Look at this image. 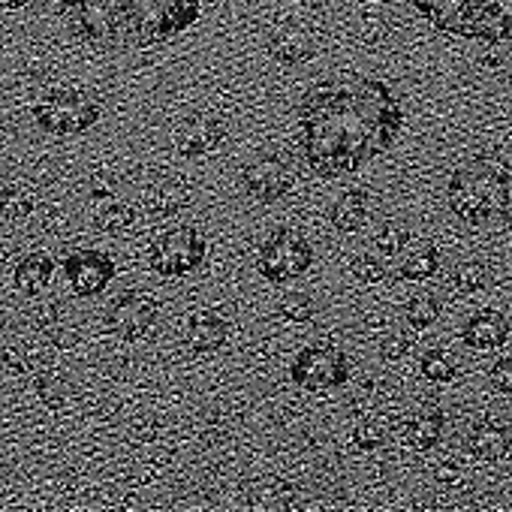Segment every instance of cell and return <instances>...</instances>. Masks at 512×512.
<instances>
[{"label": "cell", "mask_w": 512, "mask_h": 512, "mask_svg": "<svg viewBox=\"0 0 512 512\" xmlns=\"http://www.w3.org/2000/svg\"><path fill=\"white\" fill-rule=\"evenodd\" d=\"M302 145L320 175H347L380 157L401 130V106L389 85L368 76H338L308 91Z\"/></svg>", "instance_id": "obj_1"}, {"label": "cell", "mask_w": 512, "mask_h": 512, "mask_svg": "<svg viewBox=\"0 0 512 512\" xmlns=\"http://www.w3.org/2000/svg\"><path fill=\"white\" fill-rule=\"evenodd\" d=\"M202 0H61L73 34L100 49H151L184 34Z\"/></svg>", "instance_id": "obj_2"}, {"label": "cell", "mask_w": 512, "mask_h": 512, "mask_svg": "<svg viewBox=\"0 0 512 512\" xmlns=\"http://www.w3.org/2000/svg\"><path fill=\"white\" fill-rule=\"evenodd\" d=\"M446 202L470 226H491L512 214V163L500 157H473L461 163L449 184Z\"/></svg>", "instance_id": "obj_3"}, {"label": "cell", "mask_w": 512, "mask_h": 512, "mask_svg": "<svg viewBox=\"0 0 512 512\" xmlns=\"http://www.w3.org/2000/svg\"><path fill=\"white\" fill-rule=\"evenodd\" d=\"M413 7L452 37L482 43L512 40V0H413Z\"/></svg>", "instance_id": "obj_4"}, {"label": "cell", "mask_w": 512, "mask_h": 512, "mask_svg": "<svg viewBox=\"0 0 512 512\" xmlns=\"http://www.w3.org/2000/svg\"><path fill=\"white\" fill-rule=\"evenodd\" d=\"M34 121L49 136H79L100 121V106L79 88H52L34 103Z\"/></svg>", "instance_id": "obj_5"}, {"label": "cell", "mask_w": 512, "mask_h": 512, "mask_svg": "<svg viewBox=\"0 0 512 512\" xmlns=\"http://www.w3.org/2000/svg\"><path fill=\"white\" fill-rule=\"evenodd\" d=\"M260 275L272 284H290L314 266V247L296 229L272 232L260 247Z\"/></svg>", "instance_id": "obj_6"}, {"label": "cell", "mask_w": 512, "mask_h": 512, "mask_svg": "<svg viewBox=\"0 0 512 512\" xmlns=\"http://www.w3.org/2000/svg\"><path fill=\"white\" fill-rule=\"evenodd\" d=\"M202 260H205V238L190 226L163 232L148 250L151 272H157L160 278H184L196 272Z\"/></svg>", "instance_id": "obj_7"}, {"label": "cell", "mask_w": 512, "mask_h": 512, "mask_svg": "<svg viewBox=\"0 0 512 512\" xmlns=\"http://www.w3.org/2000/svg\"><path fill=\"white\" fill-rule=\"evenodd\" d=\"M290 377L305 392H326V389H335V386H344L347 383L350 362L335 347H305L293 359Z\"/></svg>", "instance_id": "obj_8"}, {"label": "cell", "mask_w": 512, "mask_h": 512, "mask_svg": "<svg viewBox=\"0 0 512 512\" xmlns=\"http://www.w3.org/2000/svg\"><path fill=\"white\" fill-rule=\"evenodd\" d=\"M241 184H244V190H247L250 199L269 205V202L284 199L293 190L296 169L281 154H263V157L250 160L241 169Z\"/></svg>", "instance_id": "obj_9"}, {"label": "cell", "mask_w": 512, "mask_h": 512, "mask_svg": "<svg viewBox=\"0 0 512 512\" xmlns=\"http://www.w3.org/2000/svg\"><path fill=\"white\" fill-rule=\"evenodd\" d=\"M157 302L148 293L139 290H127L124 296H118L109 308V329L121 338V341H142L154 323H157Z\"/></svg>", "instance_id": "obj_10"}, {"label": "cell", "mask_w": 512, "mask_h": 512, "mask_svg": "<svg viewBox=\"0 0 512 512\" xmlns=\"http://www.w3.org/2000/svg\"><path fill=\"white\" fill-rule=\"evenodd\" d=\"M64 275L73 287L76 296H100L112 278H115V263L112 256L100 253V250H76L64 260Z\"/></svg>", "instance_id": "obj_11"}, {"label": "cell", "mask_w": 512, "mask_h": 512, "mask_svg": "<svg viewBox=\"0 0 512 512\" xmlns=\"http://www.w3.org/2000/svg\"><path fill=\"white\" fill-rule=\"evenodd\" d=\"M226 139V127L217 118H190L184 121V127L175 133V145L178 154L193 160V157H205L211 151L220 148V142Z\"/></svg>", "instance_id": "obj_12"}, {"label": "cell", "mask_w": 512, "mask_h": 512, "mask_svg": "<svg viewBox=\"0 0 512 512\" xmlns=\"http://www.w3.org/2000/svg\"><path fill=\"white\" fill-rule=\"evenodd\" d=\"M269 55L287 67H296V64H305L311 55H314V43L311 37L296 25V22H281L272 34H269V43H266Z\"/></svg>", "instance_id": "obj_13"}, {"label": "cell", "mask_w": 512, "mask_h": 512, "mask_svg": "<svg viewBox=\"0 0 512 512\" xmlns=\"http://www.w3.org/2000/svg\"><path fill=\"white\" fill-rule=\"evenodd\" d=\"M461 338L473 350H497L509 338V320L500 311H479L464 323Z\"/></svg>", "instance_id": "obj_14"}, {"label": "cell", "mask_w": 512, "mask_h": 512, "mask_svg": "<svg viewBox=\"0 0 512 512\" xmlns=\"http://www.w3.org/2000/svg\"><path fill=\"white\" fill-rule=\"evenodd\" d=\"M229 341V320L220 311H196L187 323V344L196 353H217Z\"/></svg>", "instance_id": "obj_15"}, {"label": "cell", "mask_w": 512, "mask_h": 512, "mask_svg": "<svg viewBox=\"0 0 512 512\" xmlns=\"http://www.w3.org/2000/svg\"><path fill=\"white\" fill-rule=\"evenodd\" d=\"M509 446H512V437H509V431L500 422H479L467 434V452L476 461L494 464V461H500L509 452Z\"/></svg>", "instance_id": "obj_16"}, {"label": "cell", "mask_w": 512, "mask_h": 512, "mask_svg": "<svg viewBox=\"0 0 512 512\" xmlns=\"http://www.w3.org/2000/svg\"><path fill=\"white\" fill-rule=\"evenodd\" d=\"M440 434H443V410L434 404L416 410L410 416V422L404 425V440L416 452H428L431 446H437Z\"/></svg>", "instance_id": "obj_17"}, {"label": "cell", "mask_w": 512, "mask_h": 512, "mask_svg": "<svg viewBox=\"0 0 512 512\" xmlns=\"http://www.w3.org/2000/svg\"><path fill=\"white\" fill-rule=\"evenodd\" d=\"M368 217H371V199H368V193H362V190H347L344 196L335 199V205H332V211H329L332 226L341 229V232H356V229H362V226L368 223Z\"/></svg>", "instance_id": "obj_18"}, {"label": "cell", "mask_w": 512, "mask_h": 512, "mask_svg": "<svg viewBox=\"0 0 512 512\" xmlns=\"http://www.w3.org/2000/svg\"><path fill=\"white\" fill-rule=\"evenodd\" d=\"M52 275H55V263L49 260V256L46 253H31L16 266L13 281H16V290L22 296H37V293H43L49 287Z\"/></svg>", "instance_id": "obj_19"}, {"label": "cell", "mask_w": 512, "mask_h": 512, "mask_svg": "<svg viewBox=\"0 0 512 512\" xmlns=\"http://www.w3.org/2000/svg\"><path fill=\"white\" fill-rule=\"evenodd\" d=\"M145 202H148V211L151 214H157V217H175V214H181L190 205V193H187V187H181L175 181H163L154 190H148V199Z\"/></svg>", "instance_id": "obj_20"}, {"label": "cell", "mask_w": 512, "mask_h": 512, "mask_svg": "<svg viewBox=\"0 0 512 512\" xmlns=\"http://www.w3.org/2000/svg\"><path fill=\"white\" fill-rule=\"evenodd\" d=\"M437 269H440V253H437V247H431V244H422V247L410 250V253L404 256V260H401V278L416 281V284L434 278Z\"/></svg>", "instance_id": "obj_21"}, {"label": "cell", "mask_w": 512, "mask_h": 512, "mask_svg": "<svg viewBox=\"0 0 512 512\" xmlns=\"http://www.w3.org/2000/svg\"><path fill=\"white\" fill-rule=\"evenodd\" d=\"M419 368H422V377H425V380L440 383V386H443V383H452V380L458 377L455 359H452L449 353H443V350H428V353L422 356Z\"/></svg>", "instance_id": "obj_22"}, {"label": "cell", "mask_w": 512, "mask_h": 512, "mask_svg": "<svg viewBox=\"0 0 512 512\" xmlns=\"http://www.w3.org/2000/svg\"><path fill=\"white\" fill-rule=\"evenodd\" d=\"M97 226L109 235H124L127 229L136 226V208L127 205V202H112L100 211L97 217Z\"/></svg>", "instance_id": "obj_23"}, {"label": "cell", "mask_w": 512, "mask_h": 512, "mask_svg": "<svg viewBox=\"0 0 512 512\" xmlns=\"http://www.w3.org/2000/svg\"><path fill=\"white\" fill-rule=\"evenodd\" d=\"M437 320H440V302L434 296H416V299H410V305H407V323L416 332L431 329Z\"/></svg>", "instance_id": "obj_24"}, {"label": "cell", "mask_w": 512, "mask_h": 512, "mask_svg": "<svg viewBox=\"0 0 512 512\" xmlns=\"http://www.w3.org/2000/svg\"><path fill=\"white\" fill-rule=\"evenodd\" d=\"M488 284V269L479 260H467L455 269V290L464 296H473L479 290H485Z\"/></svg>", "instance_id": "obj_25"}, {"label": "cell", "mask_w": 512, "mask_h": 512, "mask_svg": "<svg viewBox=\"0 0 512 512\" xmlns=\"http://www.w3.org/2000/svg\"><path fill=\"white\" fill-rule=\"evenodd\" d=\"M37 395H40V401H43L49 410H61V407L67 404V398H70V386H67L61 377L46 374V377L37 380Z\"/></svg>", "instance_id": "obj_26"}, {"label": "cell", "mask_w": 512, "mask_h": 512, "mask_svg": "<svg viewBox=\"0 0 512 512\" xmlns=\"http://www.w3.org/2000/svg\"><path fill=\"white\" fill-rule=\"evenodd\" d=\"M353 275L362 281V284H368V287H374V284H383L386 281V266H383V260L380 256H374V253H362V256H356L353 260Z\"/></svg>", "instance_id": "obj_27"}, {"label": "cell", "mask_w": 512, "mask_h": 512, "mask_svg": "<svg viewBox=\"0 0 512 512\" xmlns=\"http://www.w3.org/2000/svg\"><path fill=\"white\" fill-rule=\"evenodd\" d=\"M278 311H281L284 320H290V323H308V320L317 314L314 299L305 296V293H290V296H284V302H281Z\"/></svg>", "instance_id": "obj_28"}, {"label": "cell", "mask_w": 512, "mask_h": 512, "mask_svg": "<svg viewBox=\"0 0 512 512\" xmlns=\"http://www.w3.org/2000/svg\"><path fill=\"white\" fill-rule=\"evenodd\" d=\"M353 440H356L359 449L374 452V449H380L386 443V425L377 422V419H365V422H359L353 428Z\"/></svg>", "instance_id": "obj_29"}, {"label": "cell", "mask_w": 512, "mask_h": 512, "mask_svg": "<svg viewBox=\"0 0 512 512\" xmlns=\"http://www.w3.org/2000/svg\"><path fill=\"white\" fill-rule=\"evenodd\" d=\"M34 211V199L19 187H4V217L7 220H25Z\"/></svg>", "instance_id": "obj_30"}, {"label": "cell", "mask_w": 512, "mask_h": 512, "mask_svg": "<svg viewBox=\"0 0 512 512\" xmlns=\"http://www.w3.org/2000/svg\"><path fill=\"white\" fill-rule=\"evenodd\" d=\"M377 250H380V256H398L404 247H407V241H410V235L401 229V226H386L377 238Z\"/></svg>", "instance_id": "obj_31"}, {"label": "cell", "mask_w": 512, "mask_h": 512, "mask_svg": "<svg viewBox=\"0 0 512 512\" xmlns=\"http://www.w3.org/2000/svg\"><path fill=\"white\" fill-rule=\"evenodd\" d=\"M488 383L503 392V395H512V359H497L488 371Z\"/></svg>", "instance_id": "obj_32"}, {"label": "cell", "mask_w": 512, "mask_h": 512, "mask_svg": "<svg viewBox=\"0 0 512 512\" xmlns=\"http://www.w3.org/2000/svg\"><path fill=\"white\" fill-rule=\"evenodd\" d=\"M407 350H410V344H407L401 335H392V338H386V341L380 344V356H383L386 362H401V359L407 356Z\"/></svg>", "instance_id": "obj_33"}, {"label": "cell", "mask_w": 512, "mask_h": 512, "mask_svg": "<svg viewBox=\"0 0 512 512\" xmlns=\"http://www.w3.org/2000/svg\"><path fill=\"white\" fill-rule=\"evenodd\" d=\"M458 476H461L458 467H440V470H437V479H440V482H449V485L458 482Z\"/></svg>", "instance_id": "obj_34"}, {"label": "cell", "mask_w": 512, "mask_h": 512, "mask_svg": "<svg viewBox=\"0 0 512 512\" xmlns=\"http://www.w3.org/2000/svg\"><path fill=\"white\" fill-rule=\"evenodd\" d=\"M28 4H31V0H4V10H22Z\"/></svg>", "instance_id": "obj_35"}, {"label": "cell", "mask_w": 512, "mask_h": 512, "mask_svg": "<svg viewBox=\"0 0 512 512\" xmlns=\"http://www.w3.org/2000/svg\"><path fill=\"white\" fill-rule=\"evenodd\" d=\"M302 7H323V4H329V0H299Z\"/></svg>", "instance_id": "obj_36"}]
</instances>
